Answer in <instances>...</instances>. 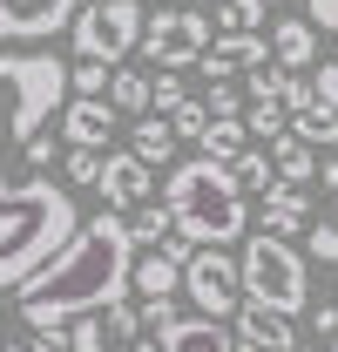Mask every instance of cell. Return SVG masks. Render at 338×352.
<instances>
[{
  "label": "cell",
  "instance_id": "1",
  "mask_svg": "<svg viewBox=\"0 0 338 352\" xmlns=\"http://www.w3.org/2000/svg\"><path fill=\"white\" fill-rule=\"evenodd\" d=\"M128 264H135L128 217L102 210V217L75 223V237L21 285V318L41 332V325H68V318H88V311L115 305L128 292Z\"/></svg>",
  "mask_w": 338,
  "mask_h": 352
},
{
  "label": "cell",
  "instance_id": "2",
  "mask_svg": "<svg viewBox=\"0 0 338 352\" xmlns=\"http://www.w3.org/2000/svg\"><path fill=\"white\" fill-rule=\"evenodd\" d=\"M75 197L61 183H7L0 176V292H21L68 237H75Z\"/></svg>",
  "mask_w": 338,
  "mask_h": 352
},
{
  "label": "cell",
  "instance_id": "3",
  "mask_svg": "<svg viewBox=\"0 0 338 352\" xmlns=\"http://www.w3.org/2000/svg\"><path fill=\"white\" fill-rule=\"evenodd\" d=\"M163 204L169 217H176V237H190V244H230V237H244V223H251V210H244V190L230 183V170L223 163H210V156H190V163H176L163 183Z\"/></svg>",
  "mask_w": 338,
  "mask_h": 352
},
{
  "label": "cell",
  "instance_id": "4",
  "mask_svg": "<svg viewBox=\"0 0 338 352\" xmlns=\"http://www.w3.org/2000/svg\"><path fill=\"white\" fill-rule=\"evenodd\" d=\"M68 102V61L47 47H7L0 54V163L47 129V116Z\"/></svg>",
  "mask_w": 338,
  "mask_h": 352
},
{
  "label": "cell",
  "instance_id": "5",
  "mask_svg": "<svg viewBox=\"0 0 338 352\" xmlns=\"http://www.w3.org/2000/svg\"><path fill=\"white\" fill-rule=\"evenodd\" d=\"M237 285H244V305H264V311H284L297 318L304 298H311V271H304V251L291 237H264L257 230L237 258Z\"/></svg>",
  "mask_w": 338,
  "mask_h": 352
},
{
  "label": "cell",
  "instance_id": "6",
  "mask_svg": "<svg viewBox=\"0 0 338 352\" xmlns=\"http://www.w3.org/2000/svg\"><path fill=\"white\" fill-rule=\"evenodd\" d=\"M142 28H149V14L135 0H88L82 14H75V28H68V41H75L82 61L122 68L128 47H142Z\"/></svg>",
  "mask_w": 338,
  "mask_h": 352
},
{
  "label": "cell",
  "instance_id": "7",
  "mask_svg": "<svg viewBox=\"0 0 338 352\" xmlns=\"http://www.w3.org/2000/svg\"><path fill=\"white\" fill-rule=\"evenodd\" d=\"M183 298L203 311V318H230L244 305V285H237V258L216 251V244H196L190 264H183Z\"/></svg>",
  "mask_w": 338,
  "mask_h": 352
},
{
  "label": "cell",
  "instance_id": "8",
  "mask_svg": "<svg viewBox=\"0 0 338 352\" xmlns=\"http://www.w3.org/2000/svg\"><path fill=\"white\" fill-rule=\"evenodd\" d=\"M203 47H210V21L190 14V7H163V14H149V28H142L149 68H196Z\"/></svg>",
  "mask_w": 338,
  "mask_h": 352
},
{
  "label": "cell",
  "instance_id": "9",
  "mask_svg": "<svg viewBox=\"0 0 338 352\" xmlns=\"http://www.w3.org/2000/svg\"><path fill=\"white\" fill-rule=\"evenodd\" d=\"M88 0H0V41L7 47H34V41H54L61 28H75Z\"/></svg>",
  "mask_w": 338,
  "mask_h": 352
},
{
  "label": "cell",
  "instance_id": "10",
  "mask_svg": "<svg viewBox=\"0 0 338 352\" xmlns=\"http://www.w3.org/2000/svg\"><path fill=\"white\" fill-rule=\"evenodd\" d=\"M95 190H102V204L122 217V210L156 204V170H149L142 156H128V149H109V156H102V176H95Z\"/></svg>",
  "mask_w": 338,
  "mask_h": 352
},
{
  "label": "cell",
  "instance_id": "11",
  "mask_svg": "<svg viewBox=\"0 0 338 352\" xmlns=\"http://www.w3.org/2000/svg\"><path fill=\"white\" fill-rule=\"evenodd\" d=\"M61 135H68L75 149H109V135H115L109 95H68V102H61Z\"/></svg>",
  "mask_w": 338,
  "mask_h": 352
},
{
  "label": "cell",
  "instance_id": "12",
  "mask_svg": "<svg viewBox=\"0 0 338 352\" xmlns=\"http://www.w3.org/2000/svg\"><path fill=\"white\" fill-rule=\"evenodd\" d=\"M237 325H230V339H237V352H291L297 332L284 311H264V305H237L230 311Z\"/></svg>",
  "mask_w": 338,
  "mask_h": 352
},
{
  "label": "cell",
  "instance_id": "13",
  "mask_svg": "<svg viewBox=\"0 0 338 352\" xmlns=\"http://www.w3.org/2000/svg\"><path fill=\"white\" fill-rule=\"evenodd\" d=\"M156 346L163 352H237V339H230V325L223 318H203V311H176L163 332H156Z\"/></svg>",
  "mask_w": 338,
  "mask_h": 352
},
{
  "label": "cell",
  "instance_id": "14",
  "mask_svg": "<svg viewBox=\"0 0 338 352\" xmlns=\"http://www.w3.org/2000/svg\"><path fill=\"white\" fill-rule=\"evenodd\" d=\"M264 54H271L264 34H216V41L203 47L196 68H203L210 82H230V75H244V68H264Z\"/></svg>",
  "mask_w": 338,
  "mask_h": 352
},
{
  "label": "cell",
  "instance_id": "15",
  "mask_svg": "<svg viewBox=\"0 0 338 352\" xmlns=\"http://www.w3.org/2000/svg\"><path fill=\"white\" fill-rule=\"evenodd\" d=\"M251 102H271V109L297 116V109H311V82L291 75V68H257L251 75Z\"/></svg>",
  "mask_w": 338,
  "mask_h": 352
},
{
  "label": "cell",
  "instance_id": "16",
  "mask_svg": "<svg viewBox=\"0 0 338 352\" xmlns=\"http://www.w3.org/2000/svg\"><path fill=\"white\" fill-rule=\"evenodd\" d=\"M128 292H142V298H176V292H183V264L163 258V251H135V264H128Z\"/></svg>",
  "mask_w": 338,
  "mask_h": 352
},
{
  "label": "cell",
  "instance_id": "17",
  "mask_svg": "<svg viewBox=\"0 0 338 352\" xmlns=\"http://www.w3.org/2000/svg\"><path fill=\"white\" fill-rule=\"evenodd\" d=\"M304 230H311V204H304V190L278 183V190L264 197V237H304Z\"/></svg>",
  "mask_w": 338,
  "mask_h": 352
},
{
  "label": "cell",
  "instance_id": "18",
  "mask_svg": "<svg viewBox=\"0 0 338 352\" xmlns=\"http://www.w3.org/2000/svg\"><path fill=\"white\" fill-rule=\"evenodd\" d=\"M271 61L291 68V75H311V61H318V34H311V21H278V34H271Z\"/></svg>",
  "mask_w": 338,
  "mask_h": 352
},
{
  "label": "cell",
  "instance_id": "19",
  "mask_svg": "<svg viewBox=\"0 0 338 352\" xmlns=\"http://www.w3.org/2000/svg\"><path fill=\"white\" fill-rule=\"evenodd\" d=\"M128 135H135V142H128V156H142L149 170L176 156V129H169V116H142V122H135Z\"/></svg>",
  "mask_w": 338,
  "mask_h": 352
},
{
  "label": "cell",
  "instance_id": "20",
  "mask_svg": "<svg viewBox=\"0 0 338 352\" xmlns=\"http://www.w3.org/2000/svg\"><path fill=\"white\" fill-rule=\"evenodd\" d=\"M244 149H251L244 116H210V129H203V156H210V163H237Z\"/></svg>",
  "mask_w": 338,
  "mask_h": 352
},
{
  "label": "cell",
  "instance_id": "21",
  "mask_svg": "<svg viewBox=\"0 0 338 352\" xmlns=\"http://www.w3.org/2000/svg\"><path fill=\"white\" fill-rule=\"evenodd\" d=\"M169 237H176V217H169V204H142V210L128 217V244H135V251H163Z\"/></svg>",
  "mask_w": 338,
  "mask_h": 352
},
{
  "label": "cell",
  "instance_id": "22",
  "mask_svg": "<svg viewBox=\"0 0 338 352\" xmlns=\"http://www.w3.org/2000/svg\"><path fill=\"white\" fill-rule=\"evenodd\" d=\"M109 109L115 116H149V75L142 68H115L109 75Z\"/></svg>",
  "mask_w": 338,
  "mask_h": 352
},
{
  "label": "cell",
  "instance_id": "23",
  "mask_svg": "<svg viewBox=\"0 0 338 352\" xmlns=\"http://www.w3.org/2000/svg\"><path fill=\"white\" fill-rule=\"evenodd\" d=\"M271 170H278V183H291V190H297V183H311V170H318V163H311V149L284 129L278 142H271Z\"/></svg>",
  "mask_w": 338,
  "mask_h": 352
},
{
  "label": "cell",
  "instance_id": "24",
  "mask_svg": "<svg viewBox=\"0 0 338 352\" xmlns=\"http://www.w3.org/2000/svg\"><path fill=\"white\" fill-rule=\"evenodd\" d=\"M291 135L304 142V149H338V109H297L291 116Z\"/></svg>",
  "mask_w": 338,
  "mask_h": 352
},
{
  "label": "cell",
  "instance_id": "25",
  "mask_svg": "<svg viewBox=\"0 0 338 352\" xmlns=\"http://www.w3.org/2000/svg\"><path fill=\"white\" fill-rule=\"evenodd\" d=\"M223 170H230V183H237V190H257V197H271V190H278L271 149H244V156H237V163H223Z\"/></svg>",
  "mask_w": 338,
  "mask_h": 352
},
{
  "label": "cell",
  "instance_id": "26",
  "mask_svg": "<svg viewBox=\"0 0 338 352\" xmlns=\"http://www.w3.org/2000/svg\"><path fill=\"white\" fill-rule=\"evenodd\" d=\"M183 102H190L183 95V68H149V116H169Z\"/></svg>",
  "mask_w": 338,
  "mask_h": 352
},
{
  "label": "cell",
  "instance_id": "27",
  "mask_svg": "<svg viewBox=\"0 0 338 352\" xmlns=\"http://www.w3.org/2000/svg\"><path fill=\"white\" fill-rule=\"evenodd\" d=\"M216 21H223V34H257L264 0H216Z\"/></svg>",
  "mask_w": 338,
  "mask_h": 352
},
{
  "label": "cell",
  "instance_id": "28",
  "mask_svg": "<svg viewBox=\"0 0 338 352\" xmlns=\"http://www.w3.org/2000/svg\"><path fill=\"white\" fill-rule=\"evenodd\" d=\"M244 129H251L257 142H278V135L291 129V116H284V109H271V102H251V109H244Z\"/></svg>",
  "mask_w": 338,
  "mask_h": 352
},
{
  "label": "cell",
  "instance_id": "29",
  "mask_svg": "<svg viewBox=\"0 0 338 352\" xmlns=\"http://www.w3.org/2000/svg\"><path fill=\"white\" fill-rule=\"evenodd\" d=\"M169 129H176V142H203L210 109H203V102H183V109H169Z\"/></svg>",
  "mask_w": 338,
  "mask_h": 352
},
{
  "label": "cell",
  "instance_id": "30",
  "mask_svg": "<svg viewBox=\"0 0 338 352\" xmlns=\"http://www.w3.org/2000/svg\"><path fill=\"white\" fill-rule=\"evenodd\" d=\"M109 75L115 68H102V61H75L68 68V95H109Z\"/></svg>",
  "mask_w": 338,
  "mask_h": 352
},
{
  "label": "cell",
  "instance_id": "31",
  "mask_svg": "<svg viewBox=\"0 0 338 352\" xmlns=\"http://www.w3.org/2000/svg\"><path fill=\"white\" fill-rule=\"evenodd\" d=\"M304 258L338 264V223H311V230H304Z\"/></svg>",
  "mask_w": 338,
  "mask_h": 352
},
{
  "label": "cell",
  "instance_id": "32",
  "mask_svg": "<svg viewBox=\"0 0 338 352\" xmlns=\"http://www.w3.org/2000/svg\"><path fill=\"white\" fill-rule=\"evenodd\" d=\"M203 109H210V116H244V95H237V82H210Z\"/></svg>",
  "mask_w": 338,
  "mask_h": 352
},
{
  "label": "cell",
  "instance_id": "33",
  "mask_svg": "<svg viewBox=\"0 0 338 352\" xmlns=\"http://www.w3.org/2000/svg\"><path fill=\"white\" fill-rule=\"evenodd\" d=\"M102 156H109V149H75V156H68V183H88V190H95V176H102Z\"/></svg>",
  "mask_w": 338,
  "mask_h": 352
},
{
  "label": "cell",
  "instance_id": "34",
  "mask_svg": "<svg viewBox=\"0 0 338 352\" xmlns=\"http://www.w3.org/2000/svg\"><path fill=\"white\" fill-rule=\"evenodd\" d=\"M311 102H318V109H338V61H318V75H311Z\"/></svg>",
  "mask_w": 338,
  "mask_h": 352
},
{
  "label": "cell",
  "instance_id": "35",
  "mask_svg": "<svg viewBox=\"0 0 338 352\" xmlns=\"http://www.w3.org/2000/svg\"><path fill=\"white\" fill-rule=\"evenodd\" d=\"M304 21L311 34H338V0H304Z\"/></svg>",
  "mask_w": 338,
  "mask_h": 352
},
{
  "label": "cell",
  "instance_id": "36",
  "mask_svg": "<svg viewBox=\"0 0 338 352\" xmlns=\"http://www.w3.org/2000/svg\"><path fill=\"white\" fill-rule=\"evenodd\" d=\"M169 318H176V298H142V325L149 332H163Z\"/></svg>",
  "mask_w": 338,
  "mask_h": 352
},
{
  "label": "cell",
  "instance_id": "37",
  "mask_svg": "<svg viewBox=\"0 0 338 352\" xmlns=\"http://www.w3.org/2000/svg\"><path fill=\"white\" fill-rule=\"evenodd\" d=\"M21 156H27L34 170H47V163H54V135H27V142H21Z\"/></svg>",
  "mask_w": 338,
  "mask_h": 352
},
{
  "label": "cell",
  "instance_id": "38",
  "mask_svg": "<svg viewBox=\"0 0 338 352\" xmlns=\"http://www.w3.org/2000/svg\"><path fill=\"white\" fill-rule=\"evenodd\" d=\"M34 352H68V325H41L34 332Z\"/></svg>",
  "mask_w": 338,
  "mask_h": 352
},
{
  "label": "cell",
  "instance_id": "39",
  "mask_svg": "<svg viewBox=\"0 0 338 352\" xmlns=\"http://www.w3.org/2000/svg\"><path fill=\"white\" fill-rule=\"evenodd\" d=\"M318 190H338V156H325V163H318Z\"/></svg>",
  "mask_w": 338,
  "mask_h": 352
},
{
  "label": "cell",
  "instance_id": "40",
  "mask_svg": "<svg viewBox=\"0 0 338 352\" xmlns=\"http://www.w3.org/2000/svg\"><path fill=\"white\" fill-rule=\"evenodd\" d=\"M318 332H325V339L338 332V305H318Z\"/></svg>",
  "mask_w": 338,
  "mask_h": 352
},
{
  "label": "cell",
  "instance_id": "41",
  "mask_svg": "<svg viewBox=\"0 0 338 352\" xmlns=\"http://www.w3.org/2000/svg\"><path fill=\"white\" fill-rule=\"evenodd\" d=\"M128 352H163V346H156V339H135V346H128Z\"/></svg>",
  "mask_w": 338,
  "mask_h": 352
},
{
  "label": "cell",
  "instance_id": "42",
  "mask_svg": "<svg viewBox=\"0 0 338 352\" xmlns=\"http://www.w3.org/2000/svg\"><path fill=\"white\" fill-rule=\"evenodd\" d=\"M0 352H34V346H0Z\"/></svg>",
  "mask_w": 338,
  "mask_h": 352
},
{
  "label": "cell",
  "instance_id": "43",
  "mask_svg": "<svg viewBox=\"0 0 338 352\" xmlns=\"http://www.w3.org/2000/svg\"><path fill=\"white\" fill-rule=\"evenodd\" d=\"M163 7H190V0H163Z\"/></svg>",
  "mask_w": 338,
  "mask_h": 352
},
{
  "label": "cell",
  "instance_id": "44",
  "mask_svg": "<svg viewBox=\"0 0 338 352\" xmlns=\"http://www.w3.org/2000/svg\"><path fill=\"white\" fill-rule=\"evenodd\" d=\"M291 352H318V346H291Z\"/></svg>",
  "mask_w": 338,
  "mask_h": 352
},
{
  "label": "cell",
  "instance_id": "45",
  "mask_svg": "<svg viewBox=\"0 0 338 352\" xmlns=\"http://www.w3.org/2000/svg\"><path fill=\"white\" fill-rule=\"evenodd\" d=\"M0 346H7V325H0Z\"/></svg>",
  "mask_w": 338,
  "mask_h": 352
},
{
  "label": "cell",
  "instance_id": "46",
  "mask_svg": "<svg viewBox=\"0 0 338 352\" xmlns=\"http://www.w3.org/2000/svg\"><path fill=\"white\" fill-rule=\"evenodd\" d=\"M264 7H284V0H264Z\"/></svg>",
  "mask_w": 338,
  "mask_h": 352
},
{
  "label": "cell",
  "instance_id": "47",
  "mask_svg": "<svg viewBox=\"0 0 338 352\" xmlns=\"http://www.w3.org/2000/svg\"><path fill=\"white\" fill-rule=\"evenodd\" d=\"M332 305H338V298H332Z\"/></svg>",
  "mask_w": 338,
  "mask_h": 352
},
{
  "label": "cell",
  "instance_id": "48",
  "mask_svg": "<svg viewBox=\"0 0 338 352\" xmlns=\"http://www.w3.org/2000/svg\"><path fill=\"white\" fill-rule=\"evenodd\" d=\"M332 352H338V346H332Z\"/></svg>",
  "mask_w": 338,
  "mask_h": 352
}]
</instances>
